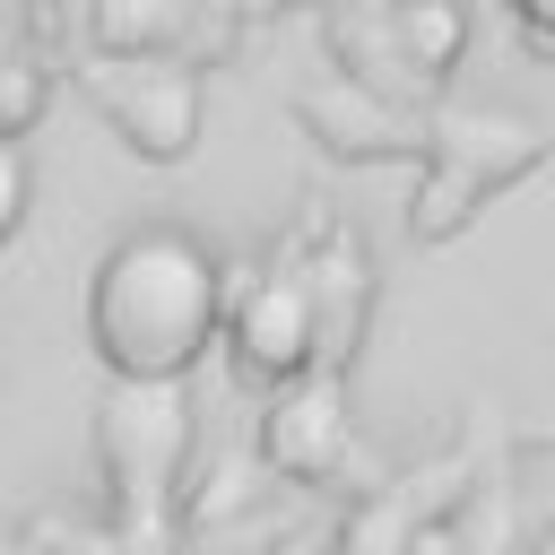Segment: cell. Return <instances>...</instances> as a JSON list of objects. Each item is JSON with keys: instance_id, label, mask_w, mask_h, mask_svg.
<instances>
[{"instance_id": "ba28073f", "label": "cell", "mask_w": 555, "mask_h": 555, "mask_svg": "<svg viewBox=\"0 0 555 555\" xmlns=\"http://www.w3.org/2000/svg\"><path fill=\"white\" fill-rule=\"evenodd\" d=\"M304 278H312V304H321V347H330V356H356L364 295H373V260H364V243H356L347 225H330L321 251L304 260Z\"/></svg>"}, {"instance_id": "277c9868", "label": "cell", "mask_w": 555, "mask_h": 555, "mask_svg": "<svg viewBox=\"0 0 555 555\" xmlns=\"http://www.w3.org/2000/svg\"><path fill=\"white\" fill-rule=\"evenodd\" d=\"M225 347H234V373L260 382V390H286L304 382L330 347H321V304H312V278L304 269H225Z\"/></svg>"}, {"instance_id": "7a4b0ae2", "label": "cell", "mask_w": 555, "mask_h": 555, "mask_svg": "<svg viewBox=\"0 0 555 555\" xmlns=\"http://www.w3.org/2000/svg\"><path fill=\"white\" fill-rule=\"evenodd\" d=\"M538 156H546V130H538L529 113H477V104H468V113H442V121L425 130V182H416L408 225H416L425 243L460 234L468 208H486V191L520 182Z\"/></svg>"}, {"instance_id": "4fadbf2b", "label": "cell", "mask_w": 555, "mask_h": 555, "mask_svg": "<svg viewBox=\"0 0 555 555\" xmlns=\"http://www.w3.org/2000/svg\"><path fill=\"white\" fill-rule=\"evenodd\" d=\"M520 17H529V35H555V0H512Z\"/></svg>"}, {"instance_id": "6da1fadb", "label": "cell", "mask_w": 555, "mask_h": 555, "mask_svg": "<svg viewBox=\"0 0 555 555\" xmlns=\"http://www.w3.org/2000/svg\"><path fill=\"white\" fill-rule=\"evenodd\" d=\"M87 338L104 373H191L225 338V260L182 225H139L87 286Z\"/></svg>"}, {"instance_id": "3957f363", "label": "cell", "mask_w": 555, "mask_h": 555, "mask_svg": "<svg viewBox=\"0 0 555 555\" xmlns=\"http://www.w3.org/2000/svg\"><path fill=\"white\" fill-rule=\"evenodd\" d=\"M95 451H104V486L121 503V520L139 529L173 477H182V451H191V399H182V373H113V399L95 416Z\"/></svg>"}, {"instance_id": "5bb4252c", "label": "cell", "mask_w": 555, "mask_h": 555, "mask_svg": "<svg viewBox=\"0 0 555 555\" xmlns=\"http://www.w3.org/2000/svg\"><path fill=\"white\" fill-rule=\"evenodd\" d=\"M538 43H546V52H555V35H538Z\"/></svg>"}, {"instance_id": "9a60e30c", "label": "cell", "mask_w": 555, "mask_h": 555, "mask_svg": "<svg viewBox=\"0 0 555 555\" xmlns=\"http://www.w3.org/2000/svg\"><path fill=\"white\" fill-rule=\"evenodd\" d=\"M546 546H555V529H546Z\"/></svg>"}, {"instance_id": "30bf717a", "label": "cell", "mask_w": 555, "mask_h": 555, "mask_svg": "<svg viewBox=\"0 0 555 555\" xmlns=\"http://www.w3.org/2000/svg\"><path fill=\"white\" fill-rule=\"evenodd\" d=\"M87 35L95 52H173L182 0H87Z\"/></svg>"}, {"instance_id": "9c48e42d", "label": "cell", "mask_w": 555, "mask_h": 555, "mask_svg": "<svg viewBox=\"0 0 555 555\" xmlns=\"http://www.w3.org/2000/svg\"><path fill=\"white\" fill-rule=\"evenodd\" d=\"M390 35H399V61L416 87H442L468 52V9L460 0H390Z\"/></svg>"}, {"instance_id": "8fae6325", "label": "cell", "mask_w": 555, "mask_h": 555, "mask_svg": "<svg viewBox=\"0 0 555 555\" xmlns=\"http://www.w3.org/2000/svg\"><path fill=\"white\" fill-rule=\"evenodd\" d=\"M35 113H43V69H35L26 52H9V61H0V139H26Z\"/></svg>"}, {"instance_id": "7c38bea8", "label": "cell", "mask_w": 555, "mask_h": 555, "mask_svg": "<svg viewBox=\"0 0 555 555\" xmlns=\"http://www.w3.org/2000/svg\"><path fill=\"white\" fill-rule=\"evenodd\" d=\"M26 191H35V173H26V147H17V139H0V243L26 225Z\"/></svg>"}, {"instance_id": "5b68a950", "label": "cell", "mask_w": 555, "mask_h": 555, "mask_svg": "<svg viewBox=\"0 0 555 555\" xmlns=\"http://www.w3.org/2000/svg\"><path fill=\"white\" fill-rule=\"evenodd\" d=\"M95 104H104V121L121 130V147L147 156V165H182V156L199 147V113H208L199 69L173 61V52H104Z\"/></svg>"}, {"instance_id": "8992f818", "label": "cell", "mask_w": 555, "mask_h": 555, "mask_svg": "<svg viewBox=\"0 0 555 555\" xmlns=\"http://www.w3.org/2000/svg\"><path fill=\"white\" fill-rule=\"evenodd\" d=\"M295 121L330 147V156H425V121H408V104L356 69H330L295 95Z\"/></svg>"}, {"instance_id": "52a82bcc", "label": "cell", "mask_w": 555, "mask_h": 555, "mask_svg": "<svg viewBox=\"0 0 555 555\" xmlns=\"http://www.w3.org/2000/svg\"><path fill=\"white\" fill-rule=\"evenodd\" d=\"M260 451H269V468H278V477H295V486H330V477L347 468V451H356V408H347V382H321V373L286 382V390L269 399Z\"/></svg>"}]
</instances>
